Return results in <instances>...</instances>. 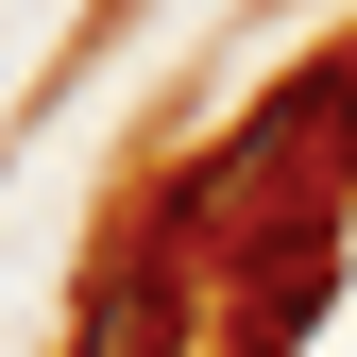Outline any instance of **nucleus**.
<instances>
[{
  "instance_id": "obj_1",
  "label": "nucleus",
  "mask_w": 357,
  "mask_h": 357,
  "mask_svg": "<svg viewBox=\"0 0 357 357\" xmlns=\"http://www.w3.org/2000/svg\"><path fill=\"white\" fill-rule=\"evenodd\" d=\"M324 306H340V221H324V204L255 221V238H238V306H221L238 357H306V340H324Z\"/></svg>"
},
{
  "instance_id": "obj_2",
  "label": "nucleus",
  "mask_w": 357,
  "mask_h": 357,
  "mask_svg": "<svg viewBox=\"0 0 357 357\" xmlns=\"http://www.w3.org/2000/svg\"><path fill=\"white\" fill-rule=\"evenodd\" d=\"M68 357H188V238H137L102 273V306L68 324Z\"/></svg>"
}]
</instances>
